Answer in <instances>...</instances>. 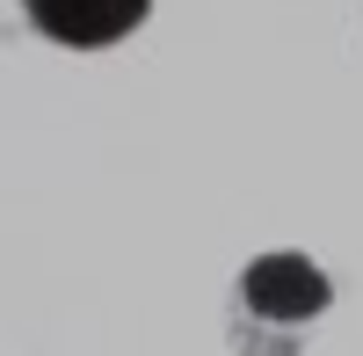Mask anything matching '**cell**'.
Masks as SVG:
<instances>
[{
    "mask_svg": "<svg viewBox=\"0 0 363 356\" xmlns=\"http://www.w3.org/2000/svg\"><path fill=\"white\" fill-rule=\"evenodd\" d=\"M320 306H327V277L306 255H262L247 269V284H240V328L255 335V349H284L277 335H291Z\"/></svg>",
    "mask_w": 363,
    "mask_h": 356,
    "instance_id": "cell-1",
    "label": "cell"
},
{
    "mask_svg": "<svg viewBox=\"0 0 363 356\" xmlns=\"http://www.w3.org/2000/svg\"><path fill=\"white\" fill-rule=\"evenodd\" d=\"M153 0H22V15L37 37L66 44V51H102V44H124L131 29L145 22Z\"/></svg>",
    "mask_w": 363,
    "mask_h": 356,
    "instance_id": "cell-2",
    "label": "cell"
}]
</instances>
